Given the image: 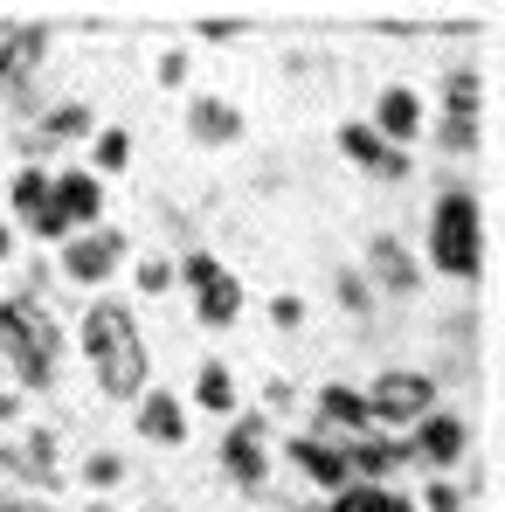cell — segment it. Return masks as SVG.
<instances>
[{"label": "cell", "instance_id": "ac0fdd59", "mask_svg": "<svg viewBox=\"0 0 505 512\" xmlns=\"http://www.w3.org/2000/svg\"><path fill=\"white\" fill-rule=\"evenodd\" d=\"M291 471H298V478H312L326 499L353 485V471H346V450H339V443H326V436H291Z\"/></svg>", "mask_w": 505, "mask_h": 512}, {"label": "cell", "instance_id": "e575fe53", "mask_svg": "<svg viewBox=\"0 0 505 512\" xmlns=\"http://www.w3.org/2000/svg\"><path fill=\"white\" fill-rule=\"evenodd\" d=\"M0 423H21V395L14 388H0Z\"/></svg>", "mask_w": 505, "mask_h": 512}, {"label": "cell", "instance_id": "836d02e7", "mask_svg": "<svg viewBox=\"0 0 505 512\" xmlns=\"http://www.w3.org/2000/svg\"><path fill=\"white\" fill-rule=\"evenodd\" d=\"M180 77H187V56H180V49H167V56H160V84L180 90Z\"/></svg>", "mask_w": 505, "mask_h": 512}, {"label": "cell", "instance_id": "44dd1931", "mask_svg": "<svg viewBox=\"0 0 505 512\" xmlns=\"http://www.w3.org/2000/svg\"><path fill=\"white\" fill-rule=\"evenodd\" d=\"M194 409H208V416H236V374L222 367V360H201L194 367Z\"/></svg>", "mask_w": 505, "mask_h": 512}, {"label": "cell", "instance_id": "5bb4252c", "mask_svg": "<svg viewBox=\"0 0 505 512\" xmlns=\"http://www.w3.org/2000/svg\"><path fill=\"white\" fill-rule=\"evenodd\" d=\"M339 153H346L360 173H374V180H409V153L388 146L367 118H346V125H339Z\"/></svg>", "mask_w": 505, "mask_h": 512}, {"label": "cell", "instance_id": "8fae6325", "mask_svg": "<svg viewBox=\"0 0 505 512\" xmlns=\"http://www.w3.org/2000/svg\"><path fill=\"white\" fill-rule=\"evenodd\" d=\"M381 298H416L422 291V263L402 250V236H367V270H360Z\"/></svg>", "mask_w": 505, "mask_h": 512}, {"label": "cell", "instance_id": "83f0119b", "mask_svg": "<svg viewBox=\"0 0 505 512\" xmlns=\"http://www.w3.org/2000/svg\"><path fill=\"white\" fill-rule=\"evenodd\" d=\"M381 499H388V485H346L326 499V512H381Z\"/></svg>", "mask_w": 505, "mask_h": 512}, {"label": "cell", "instance_id": "603a6c76", "mask_svg": "<svg viewBox=\"0 0 505 512\" xmlns=\"http://www.w3.org/2000/svg\"><path fill=\"white\" fill-rule=\"evenodd\" d=\"M443 111H457V118H478V111H485L478 70H443Z\"/></svg>", "mask_w": 505, "mask_h": 512}, {"label": "cell", "instance_id": "74e56055", "mask_svg": "<svg viewBox=\"0 0 505 512\" xmlns=\"http://www.w3.org/2000/svg\"><path fill=\"white\" fill-rule=\"evenodd\" d=\"M0 512H42V506H28V499H0Z\"/></svg>", "mask_w": 505, "mask_h": 512}, {"label": "cell", "instance_id": "4fadbf2b", "mask_svg": "<svg viewBox=\"0 0 505 512\" xmlns=\"http://www.w3.org/2000/svg\"><path fill=\"white\" fill-rule=\"evenodd\" d=\"M49 208L70 222V236H77V229H97V215H104V180H97L90 167L49 173Z\"/></svg>", "mask_w": 505, "mask_h": 512}, {"label": "cell", "instance_id": "9c48e42d", "mask_svg": "<svg viewBox=\"0 0 505 512\" xmlns=\"http://www.w3.org/2000/svg\"><path fill=\"white\" fill-rule=\"evenodd\" d=\"M402 443H409L416 464H429V471L450 478V464H464V450H471V423H464L457 409H429L416 429H402Z\"/></svg>", "mask_w": 505, "mask_h": 512}, {"label": "cell", "instance_id": "4316f807", "mask_svg": "<svg viewBox=\"0 0 505 512\" xmlns=\"http://www.w3.org/2000/svg\"><path fill=\"white\" fill-rule=\"evenodd\" d=\"M84 485L90 492H118V485H125V457H118V450H90L84 457Z\"/></svg>", "mask_w": 505, "mask_h": 512}, {"label": "cell", "instance_id": "ba28073f", "mask_svg": "<svg viewBox=\"0 0 505 512\" xmlns=\"http://www.w3.org/2000/svg\"><path fill=\"white\" fill-rule=\"evenodd\" d=\"M118 263H125V236H118V229H77L70 243H56V270H63L70 284H84V291L111 284Z\"/></svg>", "mask_w": 505, "mask_h": 512}, {"label": "cell", "instance_id": "d6a6232c", "mask_svg": "<svg viewBox=\"0 0 505 512\" xmlns=\"http://www.w3.org/2000/svg\"><path fill=\"white\" fill-rule=\"evenodd\" d=\"M201 35L208 42H229V35H243V21L236 14H201Z\"/></svg>", "mask_w": 505, "mask_h": 512}, {"label": "cell", "instance_id": "1f68e13d", "mask_svg": "<svg viewBox=\"0 0 505 512\" xmlns=\"http://www.w3.org/2000/svg\"><path fill=\"white\" fill-rule=\"evenodd\" d=\"M270 319H277L284 333H298V326H305V298H291V291H284V298H270Z\"/></svg>", "mask_w": 505, "mask_h": 512}, {"label": "cell", "instance_id": "e0dca14e", "mask_svg": "<svg viewBox=\"0 0 505 512\" xmlns=\"http://www.w3.org/2000/svg\"><path fill=\"white\" fill-rule=\"evenodd\" d=\"M367 429H374L367 395L346 388V381H326V388H319V436H326V443H353V436H367Z\"/></svg>", "mask_w": 505, "mask_h": 512}, {"label": "cell", "instance_id": "d4e9b609", "mask_svg": "<svg viewBox=\"0 0 505 512\" xmlns=\"http://www.w3.org/2000/svg\"><path fill=\"white\" fill-rule=\"evenodd\" d=\"M478 132H485L478 118H457V111L436 118V146H443V153H478Z\"/></svg>", "mask_w": 505, "mask_h": 512}, {"label": "cell", "instance_id": "277c9868", "mask_svg": "<svg viewBox=\"0 0 505 512\" xmlns=\"http://www.w3.org/2000/svg\"><path fill=\"white\" fill-rule=\"evenodd\" d=\"M173 284H187L194 319H201L208 333H222V326H236V319H243V277H236L215 250H187L180 263H173Z\"/></svg>", "mask_w": 505, "mask_h": 512}, {"label": "cell", "instance_id": "6da1fadb", "mask_svg": "<svg viewBox=\"0 0 505 512\" xmlns=\"http://www.w3.org/2000/svg\"><path fill=\"white\" fill-rule=\"evenodd\" d=\"M77 346H84L90 374L111 402H139L153 388V353H146L139 319L125 312V298H97L84 312V326H77Z\"/></svg>", "mask_w": 505, "mask_h": 512}, {"label": "cell", "instance_id": "5b68a950", "mask_svg": "<svg viewBox=\"0 0 505 512\" xmlns=\"http://www.w3.org/2000/svg\"><path fill=\"white\" fill-rule=\"evenodd\" d=\"M360 395H367L374 429L402 436V429H416L422 416L436 409V374H422V367H388V374H374V388H360Z\"/></svg>", "mask_w": 505, "mask_h": 512}, {"label": "cell", "instance_id": "d6986e66", "mask_svg": "<svg viewBox=\"0 0 505 512\" xmlns=\"http://www.w3.org/2000/svg\"><path fill=\"white\" fill-rule=\"evenodd\" d=\"M132 416H139V436L160 443V450H180L187 443V409H180V395H167V388H146L132 402Z\"/></svg>", "mask_w": 505, "mask_h": 512}, {"label": "cell", "instance_id": "ffe728a7", "mask_svg": "<svg viewBox=\"0 0 505 512\" xmlns=\"http://www.w3.org/2000/svg\"><path fill=\"white\" fill-rule=\"evenodd\" d=\"M97 132V111H90L84 97H70V104H56V111H42V125L28 132V153H49V146H77Z\"/></svg>", "mask_w": 505, "mask_h": 512}, {"label": "cell", "instance_id": "4dcf8cb0", "mask_svg": "<svg viewBox=\"0 0 505 512\" xmlns=\"http://www.w3.org/2000/svg\"><path fill=\"white\" fill-rule=\"evenodd\" d=\"M28 236H42V243H70V222H63L56 208H42V215H28Z\"/></svg>", "mask_w": 505, "mask_h": 512}, {"label": "cell", "instance_id": "f546056e", "mask_svg": "<svg viewBox=\"0 0 505 512\" xmlns=\"http://www.w3.org/2000/svg\"><path fill=\"white\" fill-rule=\"evenodd\" d=\"M416 512H464V485H457V478H436V485L422 492Z\"/></svg>", "mask_w": 505, "mask_h": 512}, {"label": "cell", "instance_id": "8992f818", "mask_svg": "<svg viewBox=\"0 0 505 512\" xmlns=\"http://www.w3.org/2000/svg\"><path fill=\"white\" fill-rule=\"evenodd\" d=\"M222 471H229L236 492H263L270 485V416L263 409L229 416V429H222Z\"/></svg>", "mask_w": 505, "mask_h": 512}, {"label": "cell", "instance_id": "2e32d148", "mask_svg": "<svg viewBox=\"0 0 505 512\" xmlns=\"http://www.w3.org/2000/svg\"><path fill=\"white\" fill-rule=\"evenodd\" d=\"M187 132H194L201 146H236V139L250 132V118H243V104H236V97L201 90V97H187Z\"/></svg>", "mask_w": 505, "mask_h": 512}, {"label": "cell", "instance_id": "cb8c5ba5", "mask_svg": "<svg viewBox=\"0 0 505 512\" xmlns=\"http://www.w3.org/2000/svg\"><path fill=\"white\" fill-rule=\"evenodd\" d=\"M90 139H97V180H111V173H125L132 167V132H125V125H111V132H90Z\"/></svg>", "mask_w": 505, "mask_h": 512}, {"label": "cell", "instance_id": "484cf974", "mask_svg": "<svg viewBox=\"0 0 505 512\" xmlns=\"http://www.w3.org/2000/svg\"><path fill=\"white\" fill-rule=\"evenodd\" d=\"M333 291H339V312H353V319H374V284H367L360 270H339Z\"/></svg>", "mask_w": 505, "mask_h": 512}, {"label": "cell", "instance_id": "d590c367", "mask_svg": "<svg viewBox=\"0 0 505 512\" xmlns=\"http://www.w3.org/2000/svg\"><path fill=\"white\" fill-rule=\"evenodd\" d=\"M381 512H416V499H409V492H395V485H388V499H381Z\"/></svg>", "mask_w": 505, "mask_h": 512}, {"label": "cell", "instance_id": "7402d4cb", "mask_svg": "<svg viewBox=\"0 0 505 512\" xmlns=\"http://www.w3.org/2000/svg\"><path fill=\"white\" fill-rule=\"evenodd\" d=\"M7 201H14V222L42 215V208H49V167H42V160H21L14 180H7Z\"/></svg>", "mask_w": 505, "mask_h": 512}, {"label": "cell", "instance_id": "30bf717a", "mask_svg": "<svg viewBox=\"0 0 505 512\" xmlns=\"http://www.w3.org/2000/svg\"><path fill=\"white\" fill-rule=\"evenodd\" d=\"M0 471L14 485H35V492H63V457H56V429H21L7 450H0Z\"/></svg>", "mask_w": 505, "mask_h": 512}, {"label": "cell", "instance_id": "7c38bea8", "mask_svg": "<svg viewBox=\"0 0 505 512\" xmlns=\"http://www.w3.org/2000/svg\"><path fill=\"white\" fill-rule=\"evenodd\" d=\"M388 146H402L409 153V139H422L429 132V104H422V90L409 84H381V97H374V118H367Z\"/></svg>", "mask_w": 505, "mask_h": 512}, {"label": "cell", "instance_id": "52a82bcc", "mask_svg": "<svg viewBox=\"0 0 505 512\" xmlns=\"http://www.w3.org/2000/svg\"><path fill=\"white\" fill-rule=\"evenodd\" d=\"M49 63V21H7L0 28V97H28Z\"/></svg>", "mask_w": 505, "mask_h": 512}, {"label": "cell", "instance_id": "9a60e30c", "mask_svg": "<svg viewBox=\"0 0 505 512\" xmlns=\"http://www.w3.org/2000/svg\"><path fill=\"white\" fill-rule=\"evenodd\" d=\"M339 450H346L353 485H388L402 464H416L409 443H402V436H381V429H367V436H353V443H339Z\"/></svg>", "mask_w": 505, "mask_h": 512}, {"label": "cell", "instance_id": "f35d334b", "mask_svg": "<svg viewBox=\"0 0 505 512\" xmlns=\"http://www.w3.org/2000/svg\"><path fill=\"white\" fill-rule=\"evenodd\" d=\"M90 512H118V506H90Z\"/></svg>", "mask_w": 505, "mask_h": 512}, {"label": "cell", "instance_id": "8d00e7d4", "mask_svg": "<svg viewBox=\"0 0 505 512\" xmlns=\"http://www.w3.org/2000/svg\"><path fill=\"white\" fill-rule=\"evenodd\" d=\"M7 256H14V229L0 222V263H7Z\"/></svg>", "mask_w": 505, "mask_h": 512}, {"label": "cell", "instance_id": "7a4b0ae2", "mask_svg": "<svg viewBox=\"0 0 505 512\" xmlns=\"http://www.w3.org/2000/svg\"><path fill=\"white\" fill-rule=\"evenodd\" d=\"M0 360L14 374V395H49L63 374V326L49 319L42 298L7 291L0 298Z\"/></svg>", "mask_w": 505, "mask_h": 512}, {"label": "cell", "instance_id": "f1b7e54d", "mask_svg": "<svg viewBox=\"0 0 505 512\" xmlns=\"http://www.w3.org/2000/svg\"><path fill=\"white\" fill-rule=\"evenodd\" d=\"M139 291H146V298L173 291V256H139Z\"/></svg>", "mask_w": 505, "mask_h": 512}, {"label": "cell", "instance_id": "3957f363", "mask_svg": "<svg viewBox=\"0 0 505 512\" xmlns=\"http://www.w3.org/2000/svg\"><path fill=\"white\" fill-rule=\"evenodd\" d=\"M429 270L478 284L485 277V201L471 187H443L429 208Z\"/></svg>", "mask_w": 505, "mask_h": 512}]
</instances>
